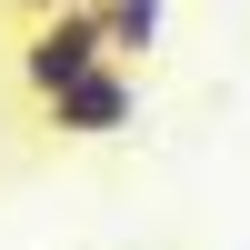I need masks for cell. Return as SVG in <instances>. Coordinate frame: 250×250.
Here are the masks:
<instances>
[{
	"label": "cell",
	"instance_id": "6da1fadb",
	"mask_svg": "<svg viewBox=\"0 0 250 250\" xmlns=\"http://www.w3.org/2000/svg\"><path fill=\"white\" fill-rule=\"evenodd\" d=\"M90 60H120L110 50V0H60V10L30 20V40H20V80H30L40 100H50L60 80H80Z\"/></svg>",
	"mask_w": 250,
	"mask_h": 250
},
{
	"label": "cell",
	"instance_id": "7a4b0ae2",
	"mask_svg": "<svg viewBox=\"0 0 250 250\" xmlns=\"http://www.w3.org/2000/svg\"><path fill=\"white\" fill-rule=\"evenodd\" d=\"M40 110H50L60 140H110V130H130V120H140V90H130V70H120V60H90V70L60 80Z\"/></svg>",
	"mask_w": 250,
	"mask_h": 250
},
{
	"label": "cell",
	"instance_id": "3957f363",
	"mask_svg": "<svg viewBox=\"0 0 250 250\" xmlns=\"http://www.w3.org/2000/svg\"><path fill=\"white\" fill-rule=\"evenodd\" d=\"M160 20H170V0H110V50L120 60L160 50Z\"/></svg>",
	"mask_w": 250,
	"mask_h": 250
},
{
	"label": "cell",
	"instance_id": "277c9868",
	"mask_svg": "<svg viewBox=\"0 0 250 250\" xmlns=\"http://www.w3.org/2000/svg\"><path fill=\"white\" fill-rule=\"evenodd\" d=\"M10 10H20V20H50V10H60V0H10Z\"/></svg>",
	"mask_w": 250,
	"mask_h": 250
}]
</instances>
